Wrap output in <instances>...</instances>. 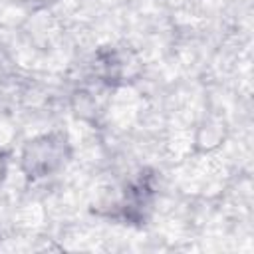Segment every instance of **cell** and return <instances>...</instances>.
Returning <instances> with one entry per match:
<instances>
[{"instance_id":"cell-5","label":"cell","mask_w":254,"mask_h":254,"mask_svg":"<svg viewBox=\"0 0 254 254\" xmlns=\"http://www.w3.org/2000/svg\"><path fill=\"white\" fill-rule=\"evenodd\" d=\"M26 2H30L34 6H50V4H56L58 0H26Z\"/></svg>"},{"instance_id":"cell-3","label":"cell","mask_w":254,"mask_h":254,"mask_svg":"<svg viewBox=\"0 0 254 254\" xmlns=\"http://www.w3.org/2000/svg\"><path fill=\"white\" fill-rule=\"evenodd\" d=\"M75 113L77 115H81V117H89V115H93V111L97 109V105H95V99L89 95V93H77L75 95Z\"/></svg>"},{"instance_id":"cell-2","label":"cell","mask_w":254,"mask_h":254,"mask_svg":"<svg viewBox=\"0 0 254 254\" xmlns=\"http://www.w3.org/2000/svg\"><path fill=\"white\" fill-rule=\"evenodd\" d=\"M224 123L218 119H206L200 123V127L196 129V137H194V149L200 153H208L216 147L222 145L224 141Z\"/></svg>"},{"instance_id":"cell-1","label":"cell","mask_w":254,"mask_h":254,"mask_svg":"<svg viewBox=\"0 0 254 254\" xmlns=\"http://www.w3.org/2000/svg\"><path fill=\"white\" fill-rule=\"evenodd\" d=\"M71 157V147L64 131H48L28 139L20 151V171L32 183L62 171Z\"/></svg>"},{"instance_id":"cell-4","label":"cell","mask_w":254,"mask_h":254,"mask_svg":"<svg viewBox=\"0 0 254 254\" xmlns=\"http://www.w3.org/2000/svg\"><path fill=\"white\" fill-rule=\"evenodd\" d=\"M6 167H8V159H6V153L0 149V181H2L4 175H6Z\"/></svg>"}]
</instances>
